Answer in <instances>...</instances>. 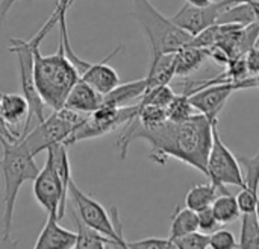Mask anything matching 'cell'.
<instances>
[{"label": "cell", "mask_w": 259, "mask_h": 249, "mask_svg": "<svg viewBox=\"0 0 259 249\" xmlns=\"http://www.w3.org/2000/svg\"><path fill=\"white\" fill-rule=\"evenodd\" d=\"M212 125L214 122L200 113L184 122L167 120L153 129L144 128L138 117H134L124 125V131L117 140L118 154L124 160L131 143L144 140L150 145L149 158L153 163L165 164L168 158H175L209 178L208 161L212 148Z\"/></svg>", "instance_id": "cell-1"}, {"label": "cell", "mask_w": 259, "mask_h": 249, "mask_svg": "<svg viewBox=\"0 0 259 249\" xmlns=\"http://www.w3.org/2000/svg\"><path fill=\"white\" fill-rule=\"evenodd\" d=\"M2 141V175H3V218H2V240L9 242L14 210L21 186L27 181H35L41 169L35 163V157L20 141H9L0 137Z\"/></svg>", "instance_id": "cell-2"}, {"label": "cell", "mask_w": 259, "mask_h": 249, "mask_svg": "<svg viewBox=\"0 0 259 249\" xmlns=\"http://www.w3.org/2000/svg\"><path fill=\"white\" fill-rule=\"evenodd\" d=\"M80 79L79 70L65 55L59 44L58 52L42 55L39 47L35 49V81L36 88L52 111H59L65 106V100Z\"/></svg>", "instance_id": "cell-3"}, {"label": "cell", "mask_w": 259, "mask_h": 249, "mask_svg": "<svg viewBox=\"0 0 259 249\" xmlns=\"http://www.w3.org/2000/svg\"><path fill=\"white\" fill-rule=\"evenodd\" d=\"M132 17L141 24L150 41L152 58L176 53L193 41V35L162 15L150 0H132Z\"/></svg>", "instance_id": "cell-4"}, {"label": "cell", "mask_w": 259, "mask_h": 249, "mask_svg": "<svg viewBox=\"0 0 259 249\" xmlns=\"http://www.w3.org/2000/svg\"><path fill=\"white\" fill-rule=\"evenodd\" d=\"M87 117L88 114L68 108L52 111L46 120L36 123V126L21 138V143L33 157H36L38 154L49 151L56 145H65L73 131L79 128L87 120Z\"/></svg>", "instance_id": "cell-5"}, {"label": "cell", "mask_w": 259, "mask_h": 249, "mask_svg": "<svg viewBox=\"0 0 259 249\" xmlns=\"http://www.w3.org/2000/svg\"><path fill=\"white\" fill-rule=\"evenodd\" d=\"M36 47L38 46H35L30 40L24 41L20 38H11L9 52L17 55L21 91L30 105V116H29V120L26 123L23 137L27 134V129H29L32 119H35L38 123H41L47 117V114H46L47 105L44 103V100H42V97L36 88V81H35V49Z\"/></svg>", "instance_id": "cell-6"}, {"label": "cell", "mask_w": 259, "mask_h": 249, "mask_svg": "<svg viewBox=\"0 0 259 249\" xmlns=\"http://www.w3.org/2000/svg\"><path fill=\"white\" fill-rule=\"evenodd\" d=\"M68 195L73 199L76 205L77 216L93 230L99 231L100 234L106 236L112 240H123V225L118 216L117 207H111V211L108 213L100 202L83 193L74 183V180L70 181L68 186Z\"/></svg>", "instance_id": "cell-7"}, {"label": "cell", "mask_w": 259, "mask_h": 249, "mask_svg": "<svg viewBox=\"0 0 259 249\" xmlns=\"http://www.w3.org/2000/svg\"><path fill=\"white\" fill-rule=\"evenodd\" d=\"M140 110V103L131 106H114L109 103H102L96 111L88 114L87 120L73 131V134L67 140V146H71L82 140H90L96 137L106 135L117 129L121 125L129 123L134 117H137Z\"/></svg>", "instance_id": "cell-8"}, {"label": "cell", "mask_w": 259, "mask_h": 249, "mask_svg": "<svg viewBox=\"0 0 259 249\" xmlns=\"http://www.w3.org/2000/svg\"><path fill=\"white\" fill-rule=\"evenodd\" d=\"M209 181H212L222 193H229L228 186H235L240 189L246 187L244 172L238 161V157L231 152V149L225 145L219 132V120L212 125V148L209 152L208 161Z\"/></svg>", "instance_id": "cell-9"}, {"label": "cell", "mask_w": 259, "mask_h": 249, "mask_svg": "<svg viewBox=\"0 0 259 249\" xmlns=\"http://www.w3.org/2000/svg\"><path fill=\"white\" fill-rule=\"evenodd\" d=\"M33 196L47 216L64 219L67 196L70 195L50 160H46L44 167L33 181Z\"/></svg>", "instance_id": "cell-10"}, {"label": "cell", "mask_w": 259, "mask_h": 249, "mask_svg": "<svg viewBox=\"0 0 259 249\" xmlns=\"http://www.w3.org/2000/svg\"><path fill=\"white\" fill-rule=\"evenodd\" d=\"M252 87H259V81L256 76H250L244 81L238 82H222L205 87L194 94L190 96L191 103L194 105L196 111L205 114L211 122L219 120V114L226 105L228 99L238 90H246Z\"/></svg>", "instance_id": "cell-11"}, {"label": "cell", "mask_w": 259, "mask_h": 249, "mask_svg": "<svg viewBox=\"0 0 259 249\" xmlns=\"http://www.w3.org/2000/svg\"><path fill=\"white\" fill-rule=\"evenodd\" d=\"M0 116H2V135L9 141H20L21 134L15 131L17 126L26 123L30 116V105L23 94L2 93L0 96ZM24 134V131H23Z\"/></svg>", "instance_id": "cell-12"}, {"label": "cell", "mask_w": 259, "mask_h": 249, "mask_svg": "<svg viewBox=\"0 0 259 249\" xmlns=\"http://www.w3.org/2000/svg\"><path fill=\"white\" fill-rule=\"evenodd\" d=\"M222 9L223 8H222L220 2H214L211 6H206V8H199V6H193L190 3H185L171 17V20L179 27H182L185 32L196 37L200 32H203L205 29L217 24Z\"/></svg>", "instance_id": "cell-13"}, {"label": "cell", "mask_w": 259, "mask_h": 249, "mask_svg": "<svg viewBox=\"0 0 259 249\" xmlns=\"http://www.w3.org/2000/svg\"><path fill=\"white\" fill-rule=\"evenodd\" d=\"M238 161L244 172L246 187L237 195L240 208L243 215L256 213V207L259 204V151L255 157H243L237 155Z\"/></svg>", "instance_id": "cell-14"}, {"label": "cell", "mask_w": 259, "mask_h": 249, "mask_svg": "<svg viewBox=\"0 0 259 249\" xmlns=\"http://www.w3.org/2000/svg\"><path fill=\"white\" fill-rule=\"evenodd\" d=\"M120 52V47L115 49L109 56H106L103 61L100 62H91V65L80 75V78L83 81H87L93 88H96L102 96L111 93L114 88H117L121 82H120V76L117 73V70L114 67H111L108 64V61L115 56Z\"/></svg>", "instance_id": "cell-15"}, {"label": "cell", "mask_w": 259, "mask_h": 249, "mask_svg": "<svg viewBox=\"0 0 259 249\" xmlns=\"http://www.w3.org/2000/svg\"><path fill=\"white\" fill-rule=\"evenodd\" d=\"M58 218L47 216L44 228L41 230L36 243L32 249H73L77 240V231L73 233L62 228Z\"/></svg>", "instance_id": "cell-16"}, {"label": "cell", "mask_w": 259, "mask_h": 249, "mask_svg": "<svg viewBox=\"0 0 259 249\" xmlns=\"http://www.w3.org/2000/svg\"><path fill=\"white\" fill-rule=\"evenodd\" d=\"M102 103H103V96L80 78L73 87V90L70 91L64 108L74 110L83 114H91Z\"/></svg>", "instance_id": "cell-17"}, {"label": "cell", "mask_w": 259, "mask_h": 249, "mask_svg": "<svg viewBox=\"0 0 259 249\" xmlns=\"http://www.w3.org/2000/svg\"><path fill=\"white\" fill-rule=\"evenodd\" d=\"M147 91V78L143 79H137L132 82H126V84H120L117 88H114L111 93L103 96V102L123 108V106H131V105H137L134 103L137 99H143V96Z\"/></svg>", "instance_id": "cell-18"}, {"label": "cell", "mask_w": 259, "mask_h": 249, "mask_svg": "<svg viewBox=\"0 0 259 249\" xmlns=\"http://www.w3.org/2000/svg\"><path fill=\"white\" fill-rule=\"evenodd\" d=\"M176 76V53H167L152 58L147 78V91L170 85V81Z\"/></svg>", "instance_id": "cell-19"}, {"label": "cell", "mask_w": 259, "mask_h": 249, "mask_svg": "<svg viewBox=\"0 0 259 249\" xmlns=\"http://www.w3.org/2000/svg\"><path fill=\"white\" fill-rule=\"evenodd\" d=\"M220 193L222 190L212 181L205 183V184H197L193 189H190V192L187 193L185 207L199 213L202 210L212 207V204L215 202Z\"/></svg>", "instance_id": "cell-20"}, {"label": "cell", "mask_w": 259, "mask_h": 249, "mask_svg": "<svg viewBox=\"0 0 259 249\" xmlns=\"http://www.w3.org/2000/svg\"><path fill=\"white\" fill-rule=\"evenodd\" d=\"M199 231V213L185 207L176 208L170 224V239L176 240Z\"/></svg>", "instance_id": "cell-21"}, {"label": "cell", "mask_w": 259, "mask_h": 249, "mask_svg": "<svg viewBox=\"0 0 259 249\" xmlns=\"http://www.w3.org/2000/svg\"><path fill=\"white\" fill-rule=\"evenodd\" d=\"M258 21V14L253 3H238L223 8L217 24H240L249 26Z\"/></svg>", "instance_id": "cell-22"}, {"label": "cell", "mask_w": 259, "mask_h": 249, "mask_svg": "<svg viewBox=\"0 0 259 249\" xmlns=\"http://www.w3.org/2000/svg\"><path fill=\"white\" fill-rule=\"evenodd\" d=\"M208 50L187 46L182 50L176 52V76H188L196 72L205 59H208Z\"/></svg>", "instance_id": "cell-23"}, {"label": "cell", "mask_w": 259, "mask_h": 249, "mask_svg": "<svg viewBox=\"0 0 259 249\" xmlns=\"http://www.w3.org/2000/svg\"><path fill=\"white\" fill-rule=\"evenodd\" d=\"M212 211L222 225L234 224L243 215L237 196H232L231 193H220L215 202L212 204Z\"/></svg>", "instance_id": "cell-24"}, {"label": "cell", "mask_w": 259, "mask_h": 249, "mask_svg": "<svg viewBox=\"0 0 259 249\" xmlns=\"http://www.w3.org/2000/svg\"><path fill=\"white\" fill-rule=\"evenodd\" d=\"M73 218L76 222V228H77V240L73 249H105L108 237L100 234L99 231L90 228L79 216L77 213L73 210Z\"/></svg>", "instance_id": "cell-25"}, {"label": "cell", "mask_w": 259, "mask_h": 249, "mask_svg": "<svg viewBox=\"0 0 259 249\" xmlns=\"http://www.w3.org/2000/svg\"><path fill=\"white\" fill-rule=\"evenodd\" d=\"M238 249H259V224L256 213L243 215Z\"/></svg>", "instance_id": "cell-26"}, {"label": "cell", "mask_w": 259, "mask_h": 249, "mask_svg": "<svg viewBox=\"0 0 259 249\" xmlns=\"http://www.w3.org/2000/svg\"><path fill=\"white\" fill-rule=\"evenodd\" d=\"M138 103H140V110H138L137 117L144 128L153 129V128H158L168 120L167 108L152 105V103H141V102H138Z\"/></svg>", "instance_id": "cell-27"}, {"label": "cell", "mask_w": 259, "mask_h": 249, "mask_svg": "<svg viewBox=\"0 0 259 249\" xmlns=\"http://www.w3.org/2000/svg\"><path fill=\"white\" fill-rule=\"evenodd\" d=\"M196 108L191 103V99L188 94H176V97L171 100V103L167 106V116L171 122H184L196 116Z\"/></svg>", "instance_id": "cell-28"}, {"label": "cell", "mask_w": 259, "mask_h": 249, "mask_svg": "<svg viewBox=\"0 0 259 249\" xmlns=\"http://www.w3.org/2000/svg\"><path fill=\"white\" fill-rule=\"evenodd\" d=\"M175 97H176L175 90L170 85H164V87L146 91V94L143 96V99L140 102L141 103H152V105H158V106L167 108Z\"/></svg>", "instance_id": "cell-29"}, {"label": "cell", "mask_w": 259, "mask_h": 249, "mask_svg": "<svg viewBox=\"0 0 259 249\" xmlns=\"http://www.w3.org/2000/svg\"><path fill=\"white\" fill-rule=\"evenodd\" d=\"M209 246L211 249H238V242L232 231L220 228L209 234Z\"/></svg>", "instance_id": "cell-30"}, {"label": "cell", "mask_w": 259, "mask_h": 249, "mask_svg": "<svg viewBox=\"0 0 259 249\" xmlns=\"http://www.w3.org/2000/svg\"><path fill=\"white\" fill-rule=\"evenodd\" d=\"M179 249H211L209 246V234H203L200 231L193 233L190 236L181 237L175 240Z\"/></svg>", "instance_id": "cell-31"}, {"label": "cell", "mask_w": 259, "mask_h": 249, "mask_svg": "<svg viewBox=\"0 0 259 249\" xmlns=\"http://www.w3.org/2000/svg\"><path fill=\"white\" fill-rule=\"evenodd\" d=\"M131 249H179L175 240L168 239H158V237H149L137 242H127Z\"/></svg>", "instance_id": "cell-32"}, {"label": "cell", "mask_w": 259, "mask_h": 249, "mask_svg": "<svg viewBox=\"0 0 259 249\" xmlns=\"http://www.w3.org/2000/svg\"><path fill=\"white\" fill-rule=\"evenodd\" d=\"M220 222L217 221L212 207L199 211V231L203 234H212L214 231L220 230Z\"/></svg>", "instance_id": "cell-33"}, {"label": "cell", "mask_w": 259, "mask_h": 249, "mask_svg": "<svg viewBox=\"0 0 259 249\" xmlns=\"http://www.w3.org/2000/svg\"><path fill=\"white\" fill-rule=\"evenodd\" d=\"M17 0H0V17L2 20L8 15L9 9L12 8V5L15 3Z\"/></svg>", "instance_id": "cell-34"}, {"label": "cell", "mask_w": 259, "mask_h": 249, "mask_svg": "<svg viewBox=\"0 0 259 249\" xmlns=\"http://www.w3.org/2000/svg\"><path fill=\"white\" fill-rule=\"evenodd\" d=\"M259 0H222L220 5L222 8H228L232 5H238V3H258Z\"/></svg>", "instance_id": "cell-35"}, {"label": "cell", "mask_w": 259, "mask_h": 249, "mask_svg": "<svg viewBox=\"0 0 259 249\" xmlns=\"http://www.w3.org/2000/svg\"><path fill=\"white\" fill-rule=\"evenodd\" d=\"M187 3L193 6H199V8H206V6H211L214 0H187Z\"/></svg>", "instance_id": "cell-36"}, {"label": "cell", "mask_w": 259, "mask_h": 249, "mask_svg": "<svg viewBox=\"0 0 259 249\" xmlns=\"http://www.w3.org/2000/svg\"><path fill=\"white\" fill-rule=\"evenodd\" d=\"M255 5V9H256V14H258V21H259V2L258 3H253Z\"/></svg>", "instance_id": "cell-37"}, {"label": "cell", "mask_w": 259, "mask_h": 249, "mask_svg": "<svg viewBox=\"0 0 259 249\" xmlns=\"http://www.w3.org/2000/svg\"><path fill=\"white\" fill-rule=\"evenodd\" d=\"M256 218H258V224H259V204H258V207H256Z\"/></svg>", "instance_id": "cell-38"}, {"label": "cell", "mask_w": 259, "mask_h": 249, "mask_svg": "<svg viewBox=\"0 0 259 249\" xmlns=\"http://www.w3.org/2000/svg\"><path fill=\"white\" fill-rule=\"evenodd\" d=\"M258 81H259V76H258Z\"/></svg>", "instance_id": "cell-39"}]
</instances>
